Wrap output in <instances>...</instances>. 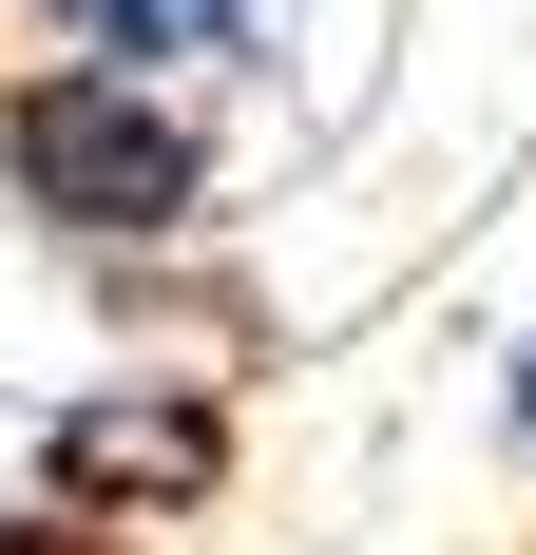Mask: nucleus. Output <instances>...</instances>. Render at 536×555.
I'll return each instance as SVG.
<instances>
[{
    "label": "nucleus",
    "instance_id": "f257e3e1",
    "mask_svg": "<svg viewBox=\"0 0 536 555\" xmlns=\"http://www.w3.org/2000/svg\"><path fill=\"white\" fill-rule=\"evenodd\" d=\"M0 192L97 249V269H154L230 211V154H212V96L173 77H115V57H0Z\"/></svg>",
    "mask_w": 536,
    "mask_h": 555
},
{
    "label": "nucleus",
    "instance_id": "20e7f679",
    "mask_svg": "<svg viewBox=\"0 0 536 555\" xmlns=\"http://www.w3.org/2000/svg\"><path fill=\"white\" fill-rule=\"evenodd\" d=\"M0 555H135V537H115V517H77V499H20V517H0Z\"/></svg>",
    "mask_w": 536,
    "mask_h": 555
},
{
    "label": "nucleus",
    "instance_id": "f03ea898",
    "mask_svg": "<svg viewBox=\"0 0 536 555\" xmlns=\"http://www.w3.org/2000/svg\"><path fill=\"white\" fill-rule=\"evenodd\" d=\"M39 499L115 517V537H135V517H212V499H230V402L192 384V364L58 402V422H39Z\"/></svg>",
    "mask_w": 536,
    "mask_h": 555
},
{
    "label": "nucleus",
    "instance_id": "7ed1b4c3",
    "mask_svg": "<svg viewBox=\"0 0 536 555\" xmlns=\"http://www.w3.org/2000/svg\"><path fill=\"white\" fill-rule=\"evenodd\" d=\"M0 20H39V57H115V77H173V96L288 77V0H0Z\"/></svg>",
    "mask_w": 536,
    "mask_h": 555
},
{
    "label": "nucleus",
    "instance_id": "39448f33",
    "mask_svg": "<svg viewBox=\"0 0 536 555\" xmlns=\"http://www.w3.org/2000/svg\"><path fill=\"white\" fill-rule=\"evenodd\" d=\"M498 441H518V460H536V326H518V345H498Z\"/></svg>",
    "mask_w": 536,
    "mask_h": 555
}]
</instances>
